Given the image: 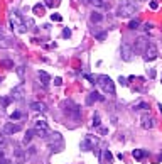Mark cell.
I'll return each instance as SVG.
<instances>
[{
	"instance_id": "cell-1",
	"label": "cell",
	"mask_w": 162,
	"mask_h": 164,
	"mask_svg": "<svg viewBox=\"0 0 162 164\" xmlns=\"http://www.w3.org/2000/svg\"><path fill=\"white\" fill-rule=\"evenodd\" d=\"M96 81H98L100 88L105 91V93H108V95H115V83H113V79L110 78V76H106V74H100L98 78H96Z\"/></svg>"
},
{
	"instance_id": "cell-2",
	"label": "cell",
	"mask_w": 162,
	"mask_h": 164,
	"mask_svg": "<svg viewBox=\"0 0 162 164\" xmlns=\"http://www.w3.org/2000/svg\"><path fill=\"white\" fill-rule=\"evenodd\" d=\"M135 10H137V5L127 0V2H122L120 7L117 9V15L118 17H132L135 14Z\"/></svg>"
},
{
	"instance_id": "cell-3",
	"label": "cell",
	"mask_w": 162,
	"mask_h": 164,
	"mask_svg": "<svg viewBox=\"0 0 162 164\" xmlns=\"http://www.w3.org/2000/svg\"><path fill=\"white\" fill-rule=\"evenodd\" d=\"M10 26L14 27L17 32H21V34H24V32L27 31V26L22 22L21 15H19L17 12H12V14H10Z\"/></svg>"
},
{
	"instance_id": "cell-4",
	"label": "cell",
	"mask_w": 162,
	"mask_h": 164,
	"mask_svg": "<svg viewBox=\"0 0 162 164\" xmlns=\"http://www.w3.org/2000/svg\"><path fill=\"white\" fill-rule=\"evenodd\" d=\"M47 146L56 152V151H61L63 149V137H61V134H54L51 139H47Z\"/></svg>"
},
{
	"instance_id": "cell-5",
	"label": "cell",
	"mask_w": 162,
	"mask_h": 164,
	"mask_svg": "<svg viewBox=\"0 0 162 164\" xmlns=\"http://www.w3.org/2000/svg\"><path fill=\"white\" fill-rule=\"evenodd\" d=\"M157 56H159L157 46L155 44H152V43H149L147 49L144 51V59H145V61H154V59H157Z\"/></svg>"
},
{
	"instance_id": "cell-6",
	"label": "cell",
	"mask_w": 162,
	"mask_h": 164,
	"mask_svg": "<svg viewBox=\"0 0 162 164\" xmlns=\"http://www.w3.org/2000/svg\"><path fill=\"white\" fill-rule=\"evenodd\" d=\"M96 142H98V139L93 137V135H86V137L81 140V151H91V149H95V146H96Z\"/></svg>"
},
{
	"instance_id": "cell-7",
	"label": "cell",
	"mask_w": 162,
	"mask_h": 164,
	"mask_svg": "<svg viewBox=\"0 0 162 164\" xmlns=\"http://www.w3.org/2000/svg\"><path fill=\"white\" fill-rule=\"evenodd\" d=\"M147 46H149V39L144 36L140 37H137L135 39V43H133V51H137V53H144L147 49Z\"/></svg>"
},
{
	"instance_id": "cell-8",
	"label": "cell",
	"mask_w": 162,
	"mask_h": 164,
	"mask_svg": "<svg viewBox=\"0 0 162 164\" xmlns=\"http://www.w3.org/2000/svg\"><path fill=\"white\" fill-rule=\"evenodd\" d=\"M122 59L127 63L133 59V49L130 48V44H122Z\"/></svg>"
},
{
	"instance_id": "cell-9",
	"label": "cell",
	"mask_w": 162,
	"mask_h": 164,
	"mask_svg": "<svg viewBox=\"0 0 162 164\" xmlns=\"http://www.w3.org/2000/svg\"><path fill=\"white\" fill-rule=\"evenodd\" d=\"M140 122H142V127L145 129V130H149V129H154V125H155V120H154V117L149 115V113L142 115Z\"/></svg>"
},
{
	"instance_id": "cell-10",
	"label": "cell",
	"mask_w": 162,
	"mask_h": 164,
	"mask_svg": "<svg viewBox=\"0 0 162 164\" xmlns=\"http://www.w3.org/2000/svg\"><path fill=\"white\" fill-rule=\"evenodd\" d=\"M21 130V125L19 124H5L4 127H2V132L5 134V135H12V134H15Z\"/></svg>"
},
{
	"instance_id": "cell-11",
	"label": "cell",
	"mask_w": 162,
	"mask_h": 164,
	"mask_svg": "<svg viewBox=\"0 0 162 164\" xmlns=\"http://www.w3.org/2000/svg\"><path fill=\"white\" fill-rule=\"evenodd\" d=\"M12 100H15V101H22V100H24V86H22V85L12 90Z\"/></svg>"
},
{
	"instance_id": "cell-12",
	"label": "cell",
	"mask_w": 162,
	"mask_h": 164,
	"mask_svg": "<svg viewBox=\"0 0 162 164\" xmlns=\"http://www.w3.org/2000/svg\"><path fill=\"white\" fill-rule=\"evenodd\" d=\"M14 157H15L17 164H24L26 159H27V152L22 151V149H15V151H14Z\"/></svg>"
},
{
	"instance_id": "cell-13",
	"label": "cell",
	"mask_w": 162,
	"mask_h": 164,
	"mask_svg": "<svg viewBox=\"0 0 162 164\" xmlns=\"http://www.w3.org/2000/svg\"><path fill=\"white\" fill-rule=\"evenodd\" d=\"M31 110L44 113V112H47V107H46V103H42V101H32L31 103Z\"/></svg>"
},
{
	"instance_id": "cell-14",
	"label": "cell",
	"mask_w": 162,
	"mask_h": 164,
	"mask_svg": "<svg viewBox=\"0 0 162 164\" xmlns=\"http://www.w3.org/2000/svg\"><path fill=\"white\" fill-rule=\"evenodd\" d=\"M98 100H103V98H101L96 91H91L88 95V98H86V105H93V101H98Z\"/></svg>"
},
{
	"instance_id": "cell-15",
	"label": "cell",
	"mask_w": 162,
	"mask_h": 164,
	"mask_svg": "<svg viewBox=\"0 0 162 164\" xmlns=\"http://www.w3.org/2000/svg\"><path fill=\"white\" fill-rule=\"evenodd\" d=\"M39 78H41V81H42V85L44 86H47L49 85V81H51V76H49V74L46 73V71H39Z\"/></svg>"
},
{
	"instance_id": "cell-16",
	"label": "cell",
	"mask_w": 162,
	"mask_h": 164,
	"mask_svg": "<svg viewBox=\"0 0 162 164\" xmlns=\"http://www.w3.org/2000/svg\"><path fill=\"white\" fill-rule=\"evenodd\" d=\"M145 151H142V149H135V151H133V152H132V156H133V157L137 159V161H142V159L145 157Z\"/></svg>"
},
{
	"instance_id": "cell-17",
	"label": "cell",
	"mask_w": 162,
	"mask_h": 164,
	"mask_svg": "<svg viewBox=\"0 0 162 164\" xmlns=\"http://www.w3.org/2000/svg\"><path fill=\"white\" fill-rule=\"evenodd\" d=\"M36 130H47V122L46 120H36Z\"/></svg>"
},
{
	"instance_id": "cell-18",
	"label": "cell",
	"mask_w": 162,
	"mask_h": 164,
	"mask_svg": "<svg viewBox=\"0 0 162 164\" xmlns=\"http://www.w3.org/2000/svg\"><path fill=\"white\" fill-rule=\"evenodd\" d=\"M34 135H36V130H34V129H32V130H27L26 132V135H24V142H31L32 139H34Z\"/></svg>"
},
{
	"instance_id": "cell-19",
	"label": "cell",
	"mask_w": 162,
	"mask_h": 164,
	"mask_svg": "<svg viewBox=\"0 0 162 164\" xmlns=\"http://www.w3.org/2000/svg\"><path fill=\"white\" fill-rule=\"evenodd\" d=\"M91 21H93L95 24H98V22L103 21V15H101L100 12H93V14H91Z\"/></svg>"
},
{
	"instance_id": "cell-20",
	"label": "cell",
	"mask_w": 162,
	"mask_h": 164,
	"mask_svg": "<svg viewBox=\"0 0 162 164\" xmlns=\"http://www.w3.org/2000/svg\"><path fill=\"white\" fill-rule=\"evenodd\" d=\"M150 107H149V103H145V101H142V103H139V105H133V110H149Z\"/></svg>"
},
{
	"instance_id": "cell-21",
	"label": "cell",
	"mask_w": 162,
	"mask_h": 164,
	"mask_svg": "<svg viewBox=\"0 0 162 164\" xmlns=\"http://www.w3.org/2000/svg\"><path fill=\"white\" fill-rule=\"evenodd\" d=\"M0 66H4V68H9V69H14V63L9 61V59H4V61H0Z\"/></svg>"
},
{
	"instance_id": "cell-22",
	"label": "cell",
	"mask_w": 162,
	"mask_h": 164,
	"mask_svg": "<svg viewBox=\"0 0 162 164\" xmlns=\"http://www.w3.org/2000/svg\"><path fill=\"white\" fill-rule=\"evenodd\" d=\"M34 12H36L37 15H42V14H44V5H42V4H37V5H34Z\"/></svg>"
},
{
	"instance_id": "cell-23",
	"label": "cell",
	"mask_w": 162,
	"mask_h": 164,
	"mask_svg": "<svg viewBox=\"0 0 162 164\" xmlns=\"http://www.w3.org/2000/svg\"><path fill=\"white\" fill-rule=\"evenodd\" d=\"M46 2V7H58L61 4V0H44Z\"/></svg>"
},
{
	"instance_id": "cell-24",
	"label": "cell",
	"mask_w": 162,
	"mask_h": 164,
	"mask_svg": "<svg viewBox=\"0 0 162 164\" xmlns=\"http://www.w3.org/2000/svg\"><path fill=\"white\" fill-rule=\"evenodd\" d=\"M88 4H91V5H95V7H103L105 0H88Z\"/></svg>"
},
{
	"instance_id": "cell-25",
	"label": "cell",
	"mask_w": 162,
	"mask_h": 164,
	"mask_svg": "<svg viewBox=\"0 0 162 164\" xmlns=\"http://www.w3.org/2000/svg\"><path fill=\"white\" fill-rule=\"evenodd\" d=\"M22 117H24V113H22V112H14V113H10V118L12 120H19V118H22Z\"/></svg>"
},
{
	"instance_id": "cell-26",
	"label": "cell",
	"mask_w": 162,
	"mask_h": 164,
	"mask_svg": "<svg viewBox=\"0 0 162 164\" xmlns=\"http://www.w3.org/2000/svg\"><path fill=\"white\" fill-rule=\"evenodd\" d=\"M139 26H140V22L137 21V19H135V21H130V22H128V29H132V31H135Z\"/></svg>"
},
{
	"instance_id": "cell-27",
	"label": "cell",
	"mask_w": 162,
	"mask_h": 164,
	"mask_svg": "<svg viewBox=\"0 0 162 164\" xmlns=\"http://www.w3.org/2000/svg\"><path fill=\"white\" fill-rule=\"evenodd\" d=\"M51 21H54V22H61V21H63V17H61V14L54 12V14L51 15Z\"/></svg>"
},
{
	"instance_id": "cell-28",
	"label": "cell",
	"mask_w": 162,
	"mask_h": 164,
	"mask_svg": "<svg viewBox=\"0 0 162 164\" xmlns=\"http://www.w3.org/2000/svg\"><path fill=\"white\" fill-rule=\"evenodd\" d=\"M15 71H17V76L21 78V81H24V66H19Z\"/></svg>"
},
{
	"instance_id": "cell-29",
	"label": "cell",
	"mask_w": 162,
	"mask_h": 164,
	"mask_svg": "<svg viewBox=\"0 0 162 164\" xmlns=\"http://www.w3.org/2000/svg\"><path fill=\"white\" fill-rule=\"evenodd\" d=\"M93 125H95V127H100V117L98 115L93 117Z\"/></svg>"
},
{
	"instance_id": "cell-30",
	"label": "cell",
	"mask_w": 162,
	"mask_h": 164,
	"mask_svg": "<svg viewBox=\"0 0 162 164\" xmlns=\"http://www.w3.org/2000/svg\"><path fill=\"white\" fill-rule=\"evenodd\" d=\"M105 159H106V161H111V159H113V156H111L110 151H105Z\"/></svg>"
},
{
	"instance_id": "cell-31",
	"label": "cell",
	"mask_w": 162,
	"mask_h": 164,
	"mask_svg": "<svg viewBox=\"0 0 162 164\" xmlns=\"http://www.w3.org/2000/svg\"><path fill=\"white\" fill-rule=\"evenodd\" d=\"M0 164H12L10 159H5V157H0Z\"/></svg>"
},
{
	"instance_id": "cell-32",
	"label": "cell",
	"mask_w": 162,
	"mask_h": 164,
	"mask_svg": "<svg viewBox=\"0 0 162 164\" xmlns=\"http://www.w3.org/2000/svg\"><path fill=\"white\" fill-rule=\"evenodd\" d=\"M26 26H29V27H34V21H32L31 17H29V19H26Z\"/></svg>"
},
{
	"instance_id": "cell-33",
	"label": "cell",
	"mask_w": 162,
	"mask_h": 164,
	"mask_svg": "<svg viewBox=\"0 0 162 164\" xmlns=\"http://www.w3.org/2000/svg\"><path fill=\"white\" fill-rule=\"evenodd\" d=\"M150 9L152 10H157V9H159V4H157V2H150Z\"/></svg>"
},
{
	"instance_id": "cell-34",
	"label": "cell",
	"mask_w": 162,
	"mask_h": 164,
	"mask_svg": "<svg viewBox=\"0 0 162 164\" xmlns=\"http://www.w3.org/2000/svg\"><path fill=\"white\" fill-rule=\"evenodd\" d=\"M27 156H36V147H29V152Z\"/></svg>"
},
{
	"instance_id": "cell-35",
	"label": "cell",
	"mask_w": 162,
	"mask_h": 164,
	"mask_svg": "<svg viewBox=\"0 0 162 164\" xmlns=\"http://www.w3.org/2000/svg\"><path fill=\"white\" fill-rule=\"evenodd\" d=\"M71 36V31H69V29H64L63 31V37H69Z\"/></svg>"
},
{
	"instance_id": "cell-36",
	"label": "cell",
	"mask_w": 162,
	"mask_h": 164,
	"mask_svg": "<svg viewBox=\"0 0 162 164\" xmlns=\"http://www.w3.org/2000/svg\"><path fill=\"white\" fill-rule=\"evenodd\" d=\"M10 100H12V98H2V103H4V107L9 105V103H10Z\"/></svg>"
},
{
	"instance_id": "cell-37",
	"label": "cell",
	"mask_w": 162,
	"mask_h": 164,
	"mask_svg": "<svg viewBox=\"0 0 162 164\" xmlns=\"http://www.w3.org/2000/svg\"><path fill=\"white\" fill-rule=\"evenodd\" d=\"M61 81H63V79L59 78V76H58V78H54V85H56V86H59V85H61Z\"/></svg>"
},
{
	"instance_id": "cell-38",
	"label": "cell",
	"mask_w": 162,
	"mask_h": 164,
	"mask_svg": "<svg viewBox=\"0 0 162 164\" xmlns=\"http://www.w3.org/2000/svg\"><path fill=\"white\" fill-rule=\"evenodd\" d=\"M96 39H98V41H103V39H105V32H101V34H98V36H96Z\"/></svg>"
},
{
	"instance_id": "cell-39",
	"label": "cell",
	"mask_w": 162,
	"mask_h": 164,
	"mask_svg": "<svg viewBox=\"0 0 162 164\" xmlns=\"http://www.w3.org/2000/svg\"><path fill=\"white\" fill-rule=\"evenodd\" d=\"M118 81H120L123 86H127V79H125V78H122V76H120V78H118Z\"/></svg>"
},
{
	"instance_id": "cell-40",
	"label": "cell",
	"mask_w": 162,
	"mask_h": 164,
	"mask_svg": "<svg viewBox=\"0 0 162 164\" xmlns=\"http://www.w3.org/2000/svg\"><path fill=\"white\" fill-rule=\"evenodd\" d=\"M100 134H108V129H105V127H100Z\"/></svg>"
},
{
	"instance_id": "cell-41",
	"label": "cell",
	"mask_w": 162,
	"mask_h": 164,
	"mask_svg": "<svg viewBox=\"0 0 162 164\" xmlns=\"http://www.w3.org/2000/svg\"><path fill=\"white\" fill-rule=\"evenodd\" d=\"M5 139H4V137H0V147H4V146H5Z\"/></svg>"
},
{
	"instance_id": "cell-42",
	"label": "cell",
	"mask_w": 162,
	"mask_h": 164,
	"mask_svg": "<svg viewBox=\"0 0 162 164\" xmlns=\"http://www.w3.org/2000/svg\"><path fill=\"white\" fill-rule=\"evenodd\" d=\"M154 27V24H145V31H149V29H152Z\"/></svg>"
},
{
	"instance_id": "cell-43",
	"label": "cell",
	"mask_w": 162,
	"mask_h": 164,
	"mask_svg": "<svg viewBox=\"0 0 162 164\" xmlns=\"http://www.w3.org/2000/svg\"><path fill=\"white\" fill-rule=\"evenodd\" d=\"M159 112H161V113H162V105H159Z\"/></svg>"
},
{
	"instance_id": "cell-44",
	"label": "cell",
	"mask_w": 162,
	"mask_h": 164,
	"mask_svg": "<svg viewBox=\"0 0 162 164\" xmlns=\"http://www.w3.org/2000/svg\"><path fill=\"white\" fill-rule=\"evenodd\" d=\"M0 157H4V152H2V151H0Z\"/></svg>"
},
{
	"instance_id": "cell-45",
	"label": "cell",
	"mask_w": 162,
	"mask_h": 164,
	"mask_svg": "<svg viewBox=\"0 0 162 164\" xmlns=\"http://www.w3.org/2000/svg\"><path fill=\"white\" fill-rule=\"evenodd\" d=\"M0 81H2V76H0Z\"/></svg>"
}]
</instances>
